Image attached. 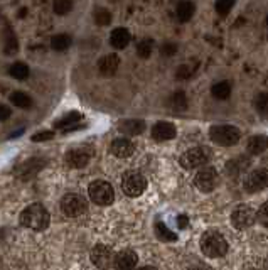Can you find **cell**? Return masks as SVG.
Segmentation results:
<instances>
[{"label": "cell", "instance_id": "obj_3", "mask_svg": "<svg viewBox=\"0 0 268 270\" xmlns=\"http://www.w3.org/2000/svg\"><path fill=\"white\" fill-rule=\"evenodd\" d=\"M209 138L221 147H231L238 144L241 138V132L233 125H214L209 129Z\"/></svg>", "mask_w": 268, "mask_h": 270}, {"label": "cell", "instance_id": "obj_35", "mask_svg": "<svg viewBox=\"0 0 268 270\" xmlns=\"http://www.w3.org/2000/svg\"><path fill=\"white\" fill-rule=\"evenodd\" d=\"M255 108L258 113L267 115L268 113V93H260L255 100Z\"/></svg>", "mask_w": 268, "mask_h": 270}, {"label": "cell", "instance_id": "obj_2", "mask_svg": "<svg viewBox=\"0 0 268 270\" xmlns=\"http://www.w3.org/2000/svg\"><path fill=\"white\" fill-rule=\"evenodd\" d=\"M201 250L206 257L220 258L228 253V241L221 233L206 232L201 238Z\"/></svg>", "mask_w": 268, "mask_h": 270}, {"label": "cell", "instance_id": "obj_17", "mask_svg": "<svg viewBox=\"0 0 268 270\" xmlns=\"http://www.w3.org/2000/svg\"><path fill=\"white\" fill-rule=\"evenodd\" d=\"M118 130L122 134L128 135V137H133V135H140L145 130V122L143 120H137V118H132V120H123L122 123L118 125Z\"/></svg>", "mask_w": 268, "mask_h": 270}, {"label": "cell", "instance_id": "obj_40", "mask_svg": "<svg viewBox=\"0 0 268 270\" xmlns=\"http://www.w3.org/2000/svg\"><path fill=\"white\" fill-rule=\"evenodd\" d=\"M10 108L7 105H0V122H3V120H7L10 117Z\"/></svg>", "mask_w": 268, "mask_h": 270}, {"label": "cell", "instance_id": "obj_4", "mask_svg": "<svg viewBox=\"0 0 268 270\" xmlns=\"http://www.w3.org/2000/svg\"><path fill=\"white\" fill-rule=\"evenodd\" d=\"M122 189L126 196L139 198L147 189V179L139 170H126L122 177Z\"/></svg>", "mask_w": 268, "mask_h": 270}, {"label": "cell", "instance_id": "obj_12", "mask_svg": "<svg viewBox=\"0 0 268 270\" xmlns=\"http://www.w3.org/2000/svg\"><path fill=\"white\" fill-rule=\"evenodd\" d=\"M90 159H91L90 149H83V147L71 149V151H68L66 152V155H64L66 164L73 169H81V168H84V166H88Z\"/></svg>", "mask_w": 268, "mask_h": 270}, {"label": "cell", "instance_id": "obj_34", "mask_svg": "<svg viewBox=\"0 0 268 270\" xmlns=\"http://www.w3.org/2000/svg\"><path fill=\"white\" fill-rule=\"evenodd\" d=\"M236 0H216V5H214V9H216V12L220 14V16H228V14L231 12V9L235 7Z\"/></svg>", "mask_w": 268, "mask_h": 270}, {"label": "cell", "instance_id": "obj_1", "mask_svg": "<svg viewBox=\"0 0 268 270\" xmlns=\"http://www.w3.org/2000/svg\"><path fill=\"white\" fill-rule=\"evenodd\" d=\"M49 221H51L49 211L42 204H39V202H34V204L27 206V208L20 213V225L26 226V228L36 230V232H41V230L47 228Z\"/></svg>", "mask_w": 268, "mask_h": 270}, {"label": "cell", "instance_id": "obj_16", "mask_svg": "<svg viewBox=\"0 0 268 270\" xmlns=\"http://www.w3.org/2000/svg\"><path fill=\"white\" fill-rule=\"evenodd\" d=\"M120 66V58L116 54H107L98 61V69L103 76H113L118 71Z\"/></svg>", "mask_w": 268, "mask_h": 270}, {"label": "cell", "instance_id": "obj_28", "mask_svg": "<svg viewBox=\"0 0 268 270\" xmlns=\"http://www.w3.org/2000/svg\"><path fill=\"white\" fill-rule=\"evenodd\" d=\"M171 106L175 110V112H184L188 108V98H186L184 91H175L174 95L171 97Z\"/></svg>", "mask_w": 268, "mask_h": 270}, {"label": "cell", "instance_id": "obj_21", "mask_svg": "<svg viewBox=\"0 0 268 270\" xmlns=\"http://www.w3.org/2000/svg\"><path fill=\"white\" fill-rule=\"evenodd\" d=\"M42 166H44V161H41V159H31V161L20 164L19 168L16 169V174H19L22 179H29V177L34 176L39 169H42Z\"/></svg>", "mask_w": 268, "mask_h": 270}, {"label": "cell", "instance_id": "obj_8", "mask_svg": "<svg viewBox=\"0 0 268 270\" xmlns=\"http://www.w3.org/2000/svg\"><path fill=\"white\" fill-rule=\"evenodd\" d=\"M218 183H220V176L214 168H204L197 170V174L194 176V186L201 193H211L218 186Z\"/></svg>", "mask_w": 268, "mask_h": 270}, {"label": "cell", "instance_id": "obj_32", "mask_svg": "<svg viewBox=\"0 0 268 270\" xmlns=\"http://www.w3.org/2000/svg\"><path fill=\"white\" fill-rule=\"evenodd\" d=\"M95 22L98 24V26H110L111 22V14L110 10L107 9H96V12H95Z\"/></svg>", "mask_w": 268, "mask_h": 270}, {"label": "cell", "instance_id": "obj_26", "mask_svg": "<svg viewBox=\"0 0 268 270\" xmlns=\"http://www.w3.org/2000/svg\"><path fill=\"white\" fill-rule=\"evenodd\" d=\"M71 42H73L71 35L58 34V35H54V37L51 39V48L54 49V51H66V49L71 46Z\"/></svg>", "mask_w": 268, "mask_h": 270}, {"label": "cell", "instance_id": "obj_31", "mask_svg": "<svg viewBox=\"0 0 268 270\" xmlns=\"http://www.w3.org/2000/svg\"><path fill=\"white\" fill-rule=\"evenodd\" d=\"M152 49H154L152 39H143V41H140L139 46H137V54H139L142 59H147V58H150V54H152Z\"/></svg>", "mask_w": 268, "mask_h": 270}, {"label": "cell", "instance_id": "obj_23", "mask_svg": "<svg viewBox=\"0 0 268 270\" xmlns=\"http://www.w3.org/2000/svg\"><path fill=\"white\" fill-rule=\"evenodd\" d=\"M3 49H5V52L9 56H14L19 51V42H17V37L10 26L5 27V34H3Z\"/></svg>", "mask_w": 268, "mask_h": 270}, {"label": "cell", "instance_id": "obj_10", "mask_svg": "<svg viewBox=\"0 0 268 270\" xmlns=\"http://www.w3.org/2000/svg\"><path fill=\"white\" fill-rule=\"evenodd\" d=\"M245 189L248 193H258V191L268 187V169L260 168L255 169L245 177V183H243Z\"/></svg>", "mask_w": 268, "mask_h": 270}, {"label": "cell", "instance_id": "obj_20", "mask_svg": "<svg viewBox=\"0 0 268 270\" xmlns=\"http://www.w3.org/2000/svg\"><path fill=\"white\" fill-rule=\"evenodd\" d=\"M130 39H132L130 37V33L125 27H116L110 34V44L115 49H125L130 44Z\"/></svg>", "mask_w": 268, "mask_h": 270}, {"label": "cell", "instance_id": "obj_43", "mask_svg": "<svg viewBox=\"0 0 268 270\" xmlns=\"http://www.w3.org/2000/svg\"><path fill=\"white\" fill-rule=\"evenodd\" d=\"M188 270H207V269H204V267H191V269H188Z\"/></svg>", "mask_w": 268, "mask_h": 270}, {"label": "cell", "instance_id": "obj_42", "mask_svg": "<svg viewBox=\"0 0 268 270\" xmlns=\"http://www.w3.org/2000/svg\"><path fill=\"white\" fill-rule=\"evenodd\" d=\"M137 270H157V269L152 267V265H145V267H140V269H137Z\"/></svg>", "mask_w": 268, "mask_h": 270}, {"label": "cell", "instance_id": "obj_41", "mask_svg": "<svg viewBox=\"0 0 268 270\" xmlns=\"http://www.w3.org/2000/svg\"><path fill=\"white\" fill-rule=\"evenodd\" d=\"M177 225H179V228H186V226L189 225V218L186 215H179L177 216Z\"/></svg>", "mask_w": 268, "mask_h": 270}, {"label": "cell", "instance_id": "obj_15", "mask_svg": "<svg viewBox=\"0 0 268 270\" xmlns=\"http://www.w3.org/2000/svg\"><path fill=\"white\" fill-rule=\"evenodd\" d=\"M175 135H177V130L171 122H157L152 127V138L157 142L172 140L175 138Z\"/></svg>", "mask_w": 268, "mask_h": 270}, {"label": "cell", "instance_id": "obj_7", "mask_svg": "<svg viewBox=\"0 0 268 270\" xmlns=\"http://www.w3.org/2000/svg\"><path fill=\"white\" fill-rule=\"evenodd\" d=\"M256 221V211L248 204H239L231 213V225L236 230H246L253 226Z\"/></svg>", "mask_w": 268, "mask_h": 270}, {"label": "cell", "instance_id": "obj_38", "mask_svg": "<svg viewBox=\"0 0 268 270\" xmlns=\"http://www.w3.org/2000/svg\"><path fill=\"white\" fill-rule=\"evenodd\" d=\"M160 52L164 56H167V58H171V56H174L177 52V44L175 42H165V44H162Z\"/></svg>", "mask_w": 268, "mask_h": 270}, {"label": "cell", "instance_id": "obj_37", "mask_svg": "<svg viewBox=\"0 0 268 270\" xmlns=\"http://www.w3.org/2000/svg\"><path fill=\"white\" fill-rule=\"evenodd\" d=\"M192 68L188 66V65H182L177 68V73H175V76H177V80H189V78L192 76Z\"/></svg>", "mask_w": 268, "mask_h": 270}, {"label": "cell", "instance_id": "obj_39", "mask_svg": "<svg viewBox=\"0 0 268 270\" xmlns=\"http://www.w3.org/2000/svg\"><path fill=\"white\" fill-rule=\"evenodd\" d=\"M54 138V132L51 130H42V132H37L32 135V142H44V140H51Z\"/></svg>", "mask_w": 268, "mask_h": 270}, {"label": "cell", "instance_id": "obj_24", "mask_svg": "<svg viewBox=\"0 0 268 270\" xmlns=\"http://www.w3.org/2000/svg\"><path fill=\"white\" fill-rule=\"evenodd\" d=\"M211 95H213L216 100H226L231 95V84L228 83V81H220V83L213 84Z\"/></svg>", "mask_w": 268, "mask_h": 270}, {"label": "cell", "instance_id": "obj_25", "mask_svg": "<svg viewBox=\"0 0 268 270\" xmlns=\"http://www.w3.org/2000/svg\"><path fill=\"white\" fill-rule=\"evenodd\" d=\"M155 235H157L158 240H162V241H175L177 240V235H175L171 228H167L162 221L155 223Z\"/></svg>", "mask_w": 268, "mask_h": 270}, {"label": "cell", "instance_id": "obj_29", "mask_svg": "<svg viewBox=\"0 0 268 270\" xmlns=\"http://www.w3.org/2000/svg\"><path fill=\"white\" fill-rule=\"evenodd\" d=\"M10 101L16 106H19V108H29V106L32 105L31 97L24 93V91H14V93L10 95Z\"/></svg>", "mask_w": 268, "mask_h": 270}, {"label": "cell", "instance_id": "obj_13", "mask_svg": "<svg viewBox=\"0 0 268 270\" xmlns=\"http://www.w3.org/2000/svg\"><path fill=\"white\" fill-rule=\"evenodd\" d=\"M137 262H139V255L133 250H122L115 255L113 269L115 270H135Z\"/></svg>", "mask_w": 268, "mask_h": 270}, {"label": "cell", "instance_id": "obj_45", "mask_svg": "<svg viewBox=\"0 0 268 270\" xmlns=\"http://www.w3.org/2000/svg\"><path fill=\"white\" fill-rule=\"evenodd\" d=\"M267 26H268V16H267Z\"/></svg>", "mask_w": 268, "mask_h": 270}, {"label": "cell", "instance_id": "obj_27", "mask_svg": "<svg viewBox=\"0 0 268 270\" xmlns=\"http://www.w3.org/2000/svg\"><path fill=\"white\" fill-rule=\"evenodd\" d=\"M9 73L12 78L22 81L29 78V68H27L26 63H14V65L9 68Z\"/></svg>", "mask_w": 268, "mask_h": 270}, {"label": "cell", "instance_id": "obj_18", "mask_svg": "<svg viewBox=\"0 0 268 270\" xmlns=\"http://www.w3.org/2000/svg\"><path fill=\"white\" fill-rule=\"evenodd\" d=\"M248 168H250V159L245 157V155H238V157L231 159L226 164V172L230 174L231 177H238Z\"/></svg>", "mask_w": 268, "mask_h": 270}, {"label": "cell", "instance_id": "obj_6", "mask_svg": "<svg viewBox=\"0 0 268 270\" xmlns=\"http://www.w3.org/2000/svg\"><path fill=\"white\" fill-rule=\"evenodd\" d=\"M211 161V151L207 147H192L181 155L179 162L184 169H196Z\"/></svg>", "mask_w": 268, "mask_h": 270}, {"label": "cell", "instance_id": "obj_36", "mask_svg": "<svg viewBox=\"0 0 268 270\" xmlns=\"http://www.w3.org/2000/svg\"><path fill=\"white\" fill-rule=\"evenodd\" d=\"M256 221H258L262 226L268 228V201L263 202V204L260 206L258 211H256Z\"/></svg>", "mask_w": 268, "mask_h": 270}, {"label": "cell", "instance_id": "obj_14", "mask_svg": "<svg viewBox=\"0 0 268 270\" xmlns=\"http://www.w3.org/2000/svg\"><path fill=\"white\" fill-rule=\"evenodd\" d=\"M110 152L118 159H126L130 155H133L135 152V145L128 138H115L110 145Z\"/></svg>", "mask_w": 268, "mask_h": 270}, {"label": "cell", "instance_id": "obj_5", "mask_svg": "<svg viewBox=\"0 0 268 270\" xmlns=\"http://www.w3.org/2000/svg\"><path fill=\"white\" fill-rule=\"evenodd\" d=\"M88 194H90L91 201L98 206H108L115 200L113 187L107 181H93L88 187Z\"/></svg>", "mask_w": 268, "mask_h": 270}, {"label": "cell", "instance_id": "obj_22", "mask_svg": "<svg viewBox=\"0 0 268 270\" xmlns=\"http://www.w3.org/2000/svg\"><path fill=\"white\" fill-rule=\"evenodd\" d=\"M175 14H177V19L181 20V22H189V20L192 19L194 14H196V3H194L192 0H182L177 5Z\"/></svg>", "mask_w": 268, "mask_h": 270}, {"label": "cell", "instance_id": "obj_33", "mask_svg": "<svg viewBox=\"0 0 268 270\" xmlns=\"http://www.w3.org/2000/svg\"><path fill=\"white\" fill-rule=\"evenodd\" d=\"M52 9H54V12L58 16H66L73 9V0H54Z\"/></svg>", "mask_w": 268, "mask_h": 270}, {"label": "cell", "instance_id": "obj_9", "mask_svg": "<svg viewBox=\"0 0 268 270\" xmlns=\"http://www.w3.org/2000/svg\"><path fill=\"white\" fill-rule=\"evenodd\" d=\"M61 209L66 216L76 218V216H81L86 213L88 202L83 196H79V194H66L61 200Z\"/></svg>", "mask_w": 268, "mask_h": 270}, {"label": "cell", "instance_id": "obj_44", "mask_svg": "<svg viewBox=\"0 0 268 270\" xmlns=\"http://www.w3.org/2000/svg\"><path fill=\"white\" fill-rule=\"evenodd\" d=\"M263 270H268V258L265 260V264H263Z\"/></svg>", "mask_w": 268, "mask_h": 270}, {"label": "cell", "instance_id": "obj_19", "mask_svg": "<svg viewBox=\"0 0 268 270\" xmlns=\"http://www.w3.org/2000/svg\"><path fill=\"white\" fill-rule=\"evenodd\" d=\"M268 149V137L267 135H253L246 144V151L250 155H260Z\"/></svg>", "mask_w": 268, "mask_h": 270}, {"label": "cell", "instance_id": "obj_30", "mask_svg": "<svg viewBox=\"0 0 268 270\" xmlns=\"http://www.w3.org/2000/svg\"><path fill=\"white\" fill-rule=\"evenodd\" d=\"M79 118H81L79 113H78V112H71V113H68L66 117H63L61 120H58V122H56L54 125H56V129L66 130V129H69L71 125H75V123H76Z\"/></svg>", "mask_w": 268, "mask_h": 270}, {"label": "cell", "instance_id": "obj_11", "mask_svg": "<svg viewBox=\"0 0 268 270\" xmlns=\"http://www.w3.org/2000/svg\"><path fill=\"white\" fill-rule=\"evenodd\" d=\"M91 260H93V264L96 265L98 269L108 270L113 265L115 255H113V252H111V248L107 247V245H96V247L91 250Z\"/></svg>", "mask_w": 268, "mask_h": 270}]
</instances>
